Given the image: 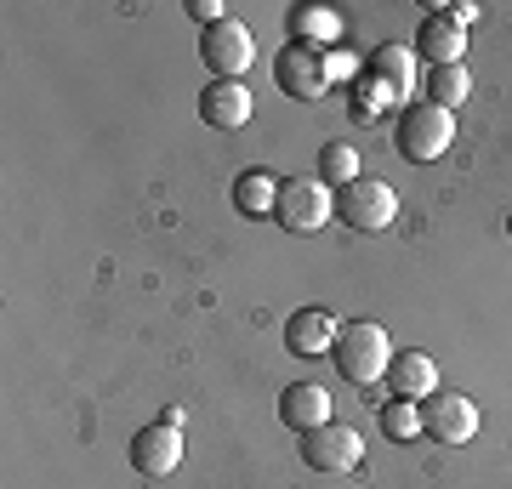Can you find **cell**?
Returning <instances> with one entry per match:
<instances>
[{
  "label": "cell",
  "instance_id": "cell-2",
  "mask_svg": "<svg viewBox=\"0 0 512 489\" xmlns=\"http://www.w3.org/2000/svg\"><path fill=\"white\" fill-rule=\"evenodd\" d=\"M450 143H456V114L433 109V103H421V97L393 114V148H399V160L433 165V160L450 154Z\"/></svg>",
  "mask_w": 512,
  "mask_h": 489
},
{
  "label": "cell",
  "instance_id": "cell-16",
  "mask_svg": "<svg viewBox=\"0 0 512 489\" xmlns=\"http://www.w3.org/2000/svg\"><path fill=\"white\" fill-rule=\"evenodd\" d=\"M365 69L376 74V80H387L399 97H410V91H416V80H421V57H416V46L387 40V46H376V52L365 57Z\"/></svg>",
  "mask_w": 512,
  "mask_h": 489
},
{
  "label": "cell",
  "instance_id": "cell-13",
  "mask_svg": "<svg viewBox=\"0 0 512 489\" xmlns=\"http://www.w3.org/2000/svg\"><path fill=\"white\" fill-rule=\"evenodd\" d=\"M387 387H393V399H410V404H421L427 393H439V364H433V353L399 347L393 364H387Z\"/></svg>",
  "mask_w": 512,
  "mask_h": 489
},
{
  "label": "cell",
  "instance_id": "cell-5",
  "mask_svg": "<svg viewBox=\"0 0 512 489\" xmlns=\"http://www.w3.org/2000/svg\"><path fill=\"white\" fill-rule=\"evenodd\" d=\"M200 63L217 74V80H245L251 63H256V35L239 18L211 23V29H200Z\"/></svg>",
  "mask_w": 512,
  "mask_h": 489
},
{
  "label": "cell",
  "instance_id": "cell-10",
  "mask_svg": "<svg viewBox=\"0 0 512 489\" xmlns=\"http://www.w3.org/2000/svg\"><path fill=\"white\" fill-rule=\"evenodd\" d=\"M336 336H342V325L330 308H296L285 319V353H296V359H330Z\"/></svg>",
  "mask_w": 512,
  "mask_h": 489
},
{
  "label": "cell",
  "instance_id": "cell-15",
  "mask_svg": "<svg viewBox=\"0 0 512 489\" xmlns=\"http://www.w3.org/2000/svg\"><path fill=\"white\" fill-rule=\"evenodd\" d=\"M279 421H285L296 438L313 433V427H325V421H336L330 416V387H319V381H291L285 399H279Z\"/></svg>",
  "mask_w": 512,
  "mask_h": 489
},
{
  "label": "cell",
  "instance_id": "cell-18",
  "mask_svg": "<svg viewBox=\"0 0 512 489\" xmlns=\"http://www.w3.org/2000/svg\"><path fill=\"white\" fill-rule=\"evenodd\" d=\"M274 200H279V177L268 171V165L239 171V182H234V211L239 217H274Z\"/></svg>",
  "mask_w": 512,
  "mask_h": 489
},
{
  "label": "cell",
  "instance_id": "cell-22",
  "mask_svg": "<svg viewBox=\"0 0 512 489\" xmlns=\"http://www.w3.org/2000/svg\"><path fill=\"white\" fill-rule=\"evenodd\" d=\"M188 18L200 23V29H211V23L228 18V6H222V0H188Z\"/></svg>",
  "mask_w": 512,
  "mask_h": 489
},
{
  "label": "cell",
  "instance_id": "cell-19",
  "mask_svg": "<svg viewBox=\"0 0 512 489\" xmlns=\"http://www.w3.org/2000/svg\"><path fill=\"white\" fill-rule=\"evenodd\" d=\"M467 91H473V74L467 63H450V69H427L421 74V103H433V109L456 114L467 103Z\"/></svg>",
  "mask_w": 512,
  "mask_h": 489
},
{
  "label": "cell",
  "instance_id": "cell-11",
  "mask_svg": "<svg viewBox=\"0 0 512 489\" xmlns=\"http://www.w3.org/2000/svg\"><path fill=\"white\" fill-rule=\"evenodd\" d=\"M416 57L427 69H450V63H467V29H461L450 12H427L421 18V35H416Z\"/></svg>",
  "mask_w": 512,
  "mask_h": 489
},
{
  "label": "cell",
  "instance_id": "cell-21",
  "mask_svg": "<svg viewBox=\"0 0 512 489\" xmlns=\"http://www.w3.org/2000/svg\"><path fill=\"white\" fill-rule=\"evenodd\" d=\"M376 427H382L387 444H416V438H421V404L387 399L382 410H376Z\"/></svg>",
  "mask_w": 512,
  "mask_h": 489
},
{
  "label": "cell",
  "instance_id": "cell-1",
  "mask_svg": "<svg viewBox=\"0 0 512 489\" xmlns=\"http://www.w3.org/2000/svg\"><path fill=\"white\" fill-rule=\"evenodd\" d=\"M393 353H399V347L387 342V330L376 325V319H353V325H342V336L330 347V364L342 370L348 387H376V381H387Z\"/></svg>",
  "mask_w": 512,
  "mask_h": 489
},
{
  "label": "cell",
  "instance_id": "cell-4",
  "mask_svg": "<svg viewBox=\"0 0 512 489\" xmlns=\"http://www.w3.org/2000/svg\"><path fill=\"white\" fill-rule=\"evenodd\" d=\"M393 217H399L393 182L353 177L348 188H336V222H348L353 234H382V228H393Z\"/></svg>",
  "mask_w": 512,
  "mask_h": 489
},
{
  "label": "cell",
  "instance_id": "cell-9",
  "mask_svg": "<svg viewBox=\"0 0 512 489\" xmlns=\"http://www.w3.org/2000/svg\"><path fill=\"white\" fill-rule=\"evenodd\" d=\"M131 467L143 472V478H171V472L183 467V427H143V433L131 438Z\"/></svg>",
  "mask_w": 512,
  "mask_h": 489
},
{
  "label": "cell",
  "instance_id": "cell-7",
  "mask_svg": "<svg viewBox=\"0 0 512 489\" xmlns=\"http://www.w3.org/2000/svg\"><path fill=\"white\" fill-rule=\"evenodd\" d=\"M274 80H279V91L285 97H296V103H319L336 80H330V57L325 52H308V46H279V57H274Z\"/></svg>",
  "mask_w": 512,
  "mask_h": 489
},
{
  "label": "cell",
  "instance_id": "cell-17",
  "mask_svg": "<svg viewBox=\"0 0 512 489\" xmlns=\"http://www.w3.org/2000/svg\"><path fill=\"white\" fill-rule=\"evenodd\" d=\"M399 103V91L387 86V80H376V74H359V80H348V120L353 126H376L387 109Z\"/></svg>",
  "mask_w": 512,
  "mask_h": 489
},
{
  "label": "cell",
  "instance_id": "cell-3",
  "mask_svg": "<svg viewBox=\"0 0 512 489\" xmlns=\"http://www.w3.org/2000/svg\"><path fill=\"white\" fill-rule=\"evenodd\" d=\"M330 217H336V188H325L319 177H279V200L268 222H279L285 234H319Z\"/></svg>",
  "mask_w": 512,
  "mask_h": 489
},
{
  "label": "cell",
  "instance_id": "cell-12",
  "mask_svg": "<svg viewBox=\"0 0 512 489\" xmlns=\"http://www.w3.org/2000/svg\"><path fill=\"white\" fill-rule=\"evenodd\" d=\"M285 35H291V46H308V52L330 57L336 46H342V12L302 0V6H291V18H285Z\"/></svg>",
  "mask_w": 512,
  "mask_h": 489
},
{
  "label": "cell",
  "instance_id": "cell-20",
  "mask_svg": "<svg viewBox=\"0 0 512 489\" xmlns=\"http://www.w3.org/2000/svg\"><path fill=\"white\" fill-rule=\"evenodd\" d=\"M353 177H365V165H359V148L348 137H336V143L319 148V182L325 188H348Z\"/></svg>",
  "mask_w": 512,
  "mask_h": 489
},
{
  "label": "cell",
  "instance_id": "cell-6",
  "mask_svg": "<svg viewBox=\"0 0 512 489\" xmlns=\"http://www.w3.org/2000/svg\"><path fill=\"white\" fill-rule=\"evenodd\" d=\"M421 433L433 438V444H450V450H461V444H473L478 433V404L467 399V393H427L421 399Z\"/></svg>",
  "mask_w": 512,
  "mask_h": 489
},
{
  "label": "cell",
  "instance_id": "cell-8",
  "mask_svg": "<svg viewBox=\"0 0 512 489\" xmlns=\"http://www.w3.org/2000/svg\"><path fill=\"white\" fill-rule=\"evenodd\" d=\"M296 450H302V461H308L313 472H353L359 455H365V433L348 427V421H325V427L302 433Z\"/></svg>",
  "mask_w": 512,
  "mask_h": 489
},
{
  "label": "cell",
  "instance_id": "cell-14",
  "mask_svg": "<svg viewBox=\"0 0 512 489\" xmlns=\"http://www.w3.org/2000/svg\"><path fill=\"white\" fill-rule=\"evenodd\" d=\"M200 120L211 131L245 126V120H251V91H245V80H211V86L200 91Z\"/></svg>",
  "mask_w": 512,
  "mask_h": 489
}]
</instances>
